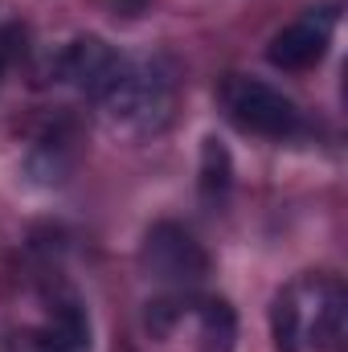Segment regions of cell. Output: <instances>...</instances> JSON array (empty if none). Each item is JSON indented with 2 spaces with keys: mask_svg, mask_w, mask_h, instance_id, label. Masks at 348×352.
Wrapping results in <instances>:
<instances>
[{
  "mask_svg": "<svg viewBox=\"0 0 348 352\" xmlns=\"http://www.w3.org/2000/svg\"><path fill=\"white\" fill-rule=\"evenodd\" d=\"M41 352H90V320L78 299H62L50 307L41 328Z\"/></svg>",
  "mask_w": 348,
  "mask_h": 352,
  "instance_id": "cell-7",
  "label": "cell"
},
{
  "mask_svg": "<svg viewBox=\"0 0 348 352\" xmlns=\"http://www.w3.org/2000/svg\"><path fill=\"white\" fill-rule=\"evenodd\" d=\"M119 66H123V54H115L98 37H78V41H70L58 54V78L70 82V87H78L90 98H98L102 90L111 87V78L119 74Z\"/></svg>",
  "mask_w": 348,
  "mask_h": 352,
  "instance_id": "cell-6",
  "label": "cell"
},
{
  "mask_svg": "<svg viewBox=\"0 0 348 352\" xmlns=\"http://www.w3.org/2000/svg\"><path fill=\"white\" fill-rule=\"evenodd\" d=\"M17 45H21V29L17 25H4L0 29V70L17 58Z\"/></svg>",
  "mask_w": 348,
  "mask_h": 352,
  "instance_id": "cell-10",
  "label": "cell"
},
{
  "mask_svg": "<svg viewBox=\"0 0 348 352\" xmlns=\"http://www.w3.org/2000/svg\"><path fill=\"white\" fill-rule=\"evenodd\" d=\"M234 344H238V311L226 299H205L197 307V349L234 352Z\"/></svg>",
  "mask_w": 348,
  "mask_h": 352,
  "instance_id": "cell-8",
  "label": "cell"
},
{
  "mask_svg": "<svg viewBox=\"0 0 348 352\" xmlns=\"http://www.w3.org/2000/svg\"><path fill=\"white\" fill-rule=\"evenodd\" d=\"M336 21H340L336 4L307 8L299 21H291L283 33L270 37V45H266L270 66H279V70H307V66H316L328 54V45H332Z\"/></svg>",
  "mask_w": 348,
  "mask_h": 352,
  "instance_id": "cell-5",
  "label": "cell"
},
{
  "mask_svg": "<svg viewBox=\"0 0 348 352\" xmlns=\"http://www.w3.org/2000/svg\"><path fill=\"white\" fill-rule=\"evenodd\" d=\"M230 184H234L230 152L221 148V140H205V148H201V197L213 205L230 192Z\"/></svg>",
  "mask_w": 348,
  "mask_h": 352,
  "instance_id": "cell-9",
  "label": "cell"
},
{
  "mask_svg": "<svg viewBox=\"0 0 348 352\" xmlns=\"http://www.w3.org/2000/svg\"><path fill=\"white\" fill-rule=\"evenodd\" d=\"M348 316L345 283L332 274H299L270 303V336L279 352H328L340 344Z\"/></svg>",
  "mask_w": 348,
  "mask_h": 352,
  "instance_id": "cell-1",
  "label": "cell"
},
{
  "mask_svg": "<svg viewBox=\"0 0 348 352\" xmlns=\"http://www.w3.org/2000/svg\"><path fill=\"white\" fill-rule=\"evenodd\" d=\"M221 102H226L230 119L238 127H246V131H259V135H291V131H299V107L279 87H270L262 78L234 74L221 87Z\"/></svg>",
  "mask_w": 348,
  "mask_h": 352,
  "instance_id": "cell-4",
  "label": "cell"
},
{
  "mask_svg": "<svg viewBox=\"0 0 348 352\" xmlns=\"http://www.w3.org/2000/svg\"><path fill=\"white\" fill-rule=\"evenodd\" d=\"M102 115L131 131H160L173 119V74L160 62H131L123 58L111 87L94 98Z\"/></svg>",
  "mask_w": 348,
  "mask_h": 352,
  "instance_id": "cell-2",
  "label": "cell"
},
{
  "mask_svg": "<svg viewBox=\"0 0 348 352\" xmlns=\"http://www.w3.org/2000/svg\"><path fill=\"white\" fill-rule=\"evenodd\" d=\"M140 258H144V270H148L156 283H164V287H173V291H193V287L209 274V254H205L201 242H197L184 226H176V221H160V226L148 230Z\"/></svg>",
  "mask_w": 348,
  "mask_h": 352,
  "instance_id": "cell-3",
  "label": "cell"
}]
</instances>
